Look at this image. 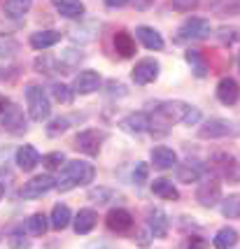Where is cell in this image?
<instances>
[{
  "instance_id": "cell-2",
  "label": "cell",
  "mask_w": 240,
  "mask_h": 249,
  "mask_svg": "<svg viewBox=\"0 0 240 249\" xmlns=\"http://www.w3.org/2000/svg\"><path fill=\"white\" fill-rule=\"evenodd\" d=\"M96 177V168L87 161H66L61 168V175L56 179L58 191H73L77 186H89Z\"/></svg>"
},
{
  "instance_id": "cell-9",
  "label": "cell",
  "mask_w": 240,
  "mask_h": 249,
  "mask_svg": "<svg viewBox=\"0 0 240 249\" xmlns=\"http://www.w3.org/2000/svg\"><path fill=\"white\" fill-rule=\"evenodd\" d=\"M52 189H56L54 177H52V175H37V177H33L31 182H26V184L21 186L19 196H21L23 200H37V198H42L44 194H49Z\"/></svg>"
},
{
  "instance_id": "cell-21",
  "label": "cell",
  "mask_w": 240,
  "mask_h": 249,
  "mask_svg": "<svg viewBox=\"0 0 240 249\" xmlns=\"http://www.w3.org/2000/svg\"><path fill=\"white\" fill-rule=\"evenodd\" d=\"M149 159H152L156 170H173V168H177V154L170 147H154Z\"/></svg>"
},
{
  "instance_id": "cell-14",
  "label": "cell",
  "mask_w": 240,
  "mask_h": 249,
  "mask_svg": "<svg viewBox=\"0 0 240 249\" xmlns=\"http://www.w3.org/2000/svg\"><path fill=\"white\" fill-rule=\"evenodd\" d=\"M168 228H170V221H168V214H166L161 207H149L147 210V231L154 238H166L168 235Z\"/></svg>"
},
{
  "instance_id": "cell-15",
  "label": "cell",
  "mask_w": 240,
  "mask_h": 249,
  "mask_svg": "<svg viewBox=\"0 0 240 249\" xmlns=\"http://www.w3.org/2000/svg\"><path fill=\"white\" fill-rule=\"evenodd\" d=\"M100 82H103V79H100V75L96 70H82V72L73 79V91L79 93V96H89V93L98 91Z\"/></svg>"
},
{
  "instance_id": "cell-38",
  "label": "cell",
  "mask_w": 240,
  "mask_h": 249,
  "mask_svg": "<svg viewBox=\"0 0 240 249\" xmlns=\"http://www.w3.org/2000/svg\"><path fill=\"white\" fill-rule=\"evenodd\" d=\"M42 165L47 170H61L66 165V156L63 152H52V154H44L42 156Z\"/></svg>"
},
{
  "instance_id": "cell-6",
  "label": "cell",
  "mask_w": 240,
  "mask_h": 249,
  "mask_svg": "<svg viewBox=\"0 0 240 249\" xmlns=\"http://www.w3.org/2000/svg\"><path fill=\"white\" fill-rule=\"evenodd\" d=\"M108 140V133L105 130H98V128H87L82 133H77L75 140H73V147L77 152L87 154V156H98L100 147L103 142Z\"/></svg>"
},
{
  "instance_id": "cell-29",
  "label": "cell",
  "mask_w": 240,
  "mask_h": 249,
  "mask_svg": "<svg viewBox=\"0 0 240 249\" xmlns=\"http://www.w3.org/2000/svg\"><path fill=\"white\" fill-rule=\"evenodd\" d=\"M185 58H186V63L191 65V70H194V75H196L198 79H203V77L210 75V65H207V61L203 58V54H201L198 49L185 52Z\"/></svg>"
},
{
  "instance_id": "cell-31",
  "label": "cell",
  "mask_w": 240,
  "mask_h": 249,
  "mask_svg": "<svg viewBox=\"0 0 240 249\" xmlns=\"http://www.w3.org/2000/svg\"><path fill=\"white\" fill-rule=\"evenodd\" d=\"M219 210L226 219H240V194H231L226 198H222Z\"/></svg>"
},
{
  "instance_id": "cell-17",
  "label": "cell",
  "mask_w": 240,
  "mask_h": 249,
  "mask_svg": "<svg viewBox=\"0 0 240 249\" xmlns=\"http://www.w3.org/2000/svg\"><path fill=\"white\" fill-rule=\"evenodd\" d=\"M96 224H98V212L91 210V207L79 210L75 217H73V228H75L77 235H87V233H91V231L96 228Z\"/></svg>"
},
{
  "instance_id": "cell-39",
  "label": "cell",
  "mask_w": 240,
  "mask_h": 249,
  "mask_svg": "<svg viewBox=\"0 0 240 249\" xmlns=\"http://www.w3.org/2000/svg\"><path fill=\"white\" fill-rule=\"evenodd\" d=\"M19 52V42L17 40H12V37H2L0 35V58H10V56H14Z\"/></svg>"
},
{
  "instance_id": "cell-10",
  "label": "cell",
  "mask_w": 240,
  "mask_h": 249,
  "mask_svg": "<svg viewBox=\"0 0 240 249\" xmlns=\"http://www.w3.org/2000/svg\"><path fill=\"white\" fill-rule=\"evenodd\" d=\"M105 226L112 231V233H117V235H124V233H131L133 226H135V219L129 210H124V207H112L108 212V217H105Z\"/></svg>"
},
{
  "instance_id": "cell-25",
  "label": "cell",
  "mask_w": 240,
  "mask_h": 249,
  "mask_svg": "<svg viewBox=\"0 0 240 249\" xmlns=\"http://www.w3.org/2000/svg\"><path fill=\"white\" fill-rule=\"evenodd\" d=\"M112 42H114V52H117L121 58L135 56V37H133L129 31H117Z\"/></svg>"
},
{
  "instance_id": "cell-45",
  "label": "cell",
  "mask_w": 240,
  "mask_h": 249,
  "mask_svg": "<svg viewBox=\"0 0 240 249\" xmlns=\"http://www.w3.org/2000/svg\"><path fill=\"white\" fill-rule=\"evenodd\" d=\"M110 93H117V96H126V89H124V84H119V82H110Z\"/></svg>"
},
{
  "instance_id": "cell-22",
  "label": "cell",
  "mask_w": 240,
  "mask_h": 249,
  "mask_svg": "<svg viewBox=\"0 0 240 249\" xmlns=\"http://www.w3.org/2000/svg\"><path fill=\"white\" fill-rule=\"evenodd\" d=\"M52 5H54V10L61 14V17H66V19H82L84 17V2L82 0H52Z\"/></svg>"
},
{
  "instance_id": "cell-43",
  "label": "cell",
  "mask_w": 240,
  "mask_h": 249,
  "mask_svg": "<svg viewBox=\"0 0 240 249\" xmlns=\"http://www.w3.org/2000/svg\"><path fill=\"white\" fill-rule=\"evenodd\" d=\"M198 121H201V109H198V107H191V105H189V109H186L185 121H182V124H185V126H196Z\"/></svg>"
},
{
  "instance_id": "cell-26",
  "label": "cell",
  "mask_w": 240,
  "mask_h": 249,
  "mask_svg": "<svg viewBox=\"0 0 240 249\" xmlns=\"http://www.w3.org/2000/svg\"><path fill=\"white\" fill-rule=\"evenodd\" d=\"M70 221H73V212H70V207L66 203H56L52 207V217H49V224L54 231H63V228L70 226Z\"/></svg>"
},
{
  "instance_id": "cell-48",
  "label": "cell",
  "mask_w": 240,
  "mask_h": 249,
  "mask_svg": "<svg viewBox=\"0 0 240 249\" xmlns=\"http://www.w3.org/2000/svg\"><path fill=\"white\" fill-rule=\"evenodd\" d=\"M7 107H10V98H7V96H2V93H0V114H2V112H5Z\"/></svg>"
},
{
  "instance_id": "cell-28",
  "label": "cell",
  "mask_w": 240,
  "mask_h": 249,
  "mask_svg": "<svg viewBox=\"0 0 240 249\" xmlns=\"http://www.w3.org/2000/svg\"><path fill=\"white\" fill-rule=\"evenodd\" d=\"M238 231L231 226H224L217 231V235H215V240H212V245H215V249H233L236 245H238Z\"/></svg>"
},
{
  "instance_id": "cell-8",
  "label": "cell",
  "mask_w": 240,
  "mask_h": 249,
  "mask_svg": "<svg viewBox=\"0 0 240 249\" xmlns=\"http://www.w3.org/2000/svg\"><path fill=\"white\" fill-rule=\"evenodd\" d=\"M196 200L198 205L203 207H217L222 203V182H219V177H207L203 179L196 189Z\"/></svg>"
},
{
  "instance_id": "cell-49",
  "label": "cell",
  "mask_w": 240,
  "mask_h": 249,
  "mask_svg": "<svg viewBox=\"0 0 240 249\" xmlns=\"http://www.w3.org/2000/svg\"><path fill=\"white\" fill-rule=\"evenodd\" d=\"M7 154H10V149H7V147H0V168H2V163L7 161Z\"/></svg>"
},
{
  "instance_id": "cell-42",
  "label": "cell",
  "mask_w": 240,
  "mask_h": 249,
  "mask_svg": "<svg viewBox=\"0 0 240 249\" xmlns=\"http://www.w3.org/2000/svg\"><path fill=\"white\" fill-rule=\"evenodd\" d=\"M201 5V0H170V7L177 12H194Z\"/></svg>"
},
{
  "instance_id": "cell-27",
  "label": "cell",
  "mask_w": 240,
  "mask_h": 249,
  "mask_svg": "<svg viewBox=\"0 0 240 249\" xmlns=\"http://www.w3.org/2000/svg\"><path fill=\"white\" fill-rule=\"evenodd\" d=\"M152 194L159 196V198H164V200H180V191H177V186L170 182V179H166V177H159V179H154L152 182Z\"/></svg>"
},
{
  "instance_id": "cell-41",
  "label": "cell",
  "mask_w": 240,
  "mask_h": 249,
  "mask_svg": "<svg viewBox=\"0 0 240 249\" xmlns=\"http://www.w3.org/2000/svg\"><path fill=\"white\" fill-rule=\"evenodd\" d=\"M149 177V165L147 163H135V170H133V184L142 186Z\"/></svg>"
},
{
  "instance_id": "cell-1",
  "label": "cell",
  "mask_w": 240,
  "mask_h": 249,
  "mask_svg": "<svg viewBox=\"0 0 240 249\" xmlns=\"http://www.w3.org/2000/svg\"><path fill=\"white\" fill-rule=\"evenodd\" d=\"M186 109H189V105L180 103V100H168V103L156 105L154 112L149 114V130L154 135H166L173 124H182L185 121Z\"/></svg>"
},
{
  "instance_id": "cell-16",
  "label": "cell",
  "mask_w": 240,
  "mask_h": 249,
  "mask_svg": "<svg viewBox=\"0 0 240 249\" xmlns=\"http://www.w3.org/2000/svg\"><path fill=\"white\" fill-rule=\"evenodd\" d=\"M240 98V87L233 77H224L222 82L217 84V100L226 107H233Z\"/></svg>"
},
{
  "instance_id": "cell-30",
  "label": "cell",
  "mask_w": 240,
  "mask_h": 249,
  "mask_svg": "<svg viewBox=\"0 0 240 249\" xmlns=\"http://www.w3.org/2000/svg\"><path fill=\"white\" fill-rule=\"evenodd\" d=\"M52 226L49 224V219L44 217L42 212H37V214H31V217L26 219V226H23V231L28 233V235H33V238H40V235H44L47 233V228Z\"/></svg>"
},
{
  "instance_id": "cell-5",
  "label": "cell",
  "mask_w": 240,
  "mask_h": 249,
  "mask_svg": "<svg viewBox=\"0 0 240 249\" xmlns=\"http://www.w3.org/2000/svg\"><path fill=\"white\" fill-rule=\"evenodd\" d=\"M26 105H28V117L33 121H44L52 114V103L49 96L40 84H31L26 89Z\"/></svg>"
},
{
  "instance_id": "cell-19",
  "label": "cell",
  "mask_w": 240,
  "mask_h": 249,
  "mask_svg": "<svg viewBox=\"0 0 240 249\" xmlns=\"http://www.w3.org/2000/svg\"><path fill=\"white\" fill-rule=\"evenodd\" d=\"M119 126H121V130H126L131 135H140L145 130H149V114H145V112H131V114H126L121 119Z\"/></svg>"
},
{
  "instance_id": "cell-50",
  "label": "cell",
  "mask_w": 240,
  "mask_h": 249,
  "mask_svg": "<svg viewBox=\"0 0 240 249\" xmlns=\"http://www.w3.org/2000/svg\"><path fill=\"white\" fill-rule=\"evenodd\" d=\"M2 196H5V186L0 184V200H2Z\"/></svg>"
},
{
  "instance_id": "cell-20",
  "label": "cell",
  "mask_w": 240,
  "mask_h": 249,
  "mask_svg": "<svg viewBox=\"0 0 240 249\" xmlns=\"http://www.w3.org/2000/svg\"><path fill=\"white\" fill-rule=\"evenodd\" d=\"M135 37L142 42V47H147L149 52H161L164 49V37H161V33L154 31L152 26H138L135 28Z\"/></svg>"
},
{
  "instance_id": "cell-12",
  "label": "cell",
  "mask_w": 240,
  "mask_h": 249,
  "mask_svg": "<svg viewBox=\"0 0 240 249\" xmlns=\"http://www.w3.org/2000/svg\"><path fill=\"white\" fill-rule=\"evenodd\" d=\"M159 70H161L159 61H154V58H142V61H138V63H135V68H133L131 79L138 84V87H145V84H152V82H156Z\"/></svg>"
},
{
  "instance_id": "cell-24",
  "label": "cell",
  "mask_w": 240,
  "mask_h": 249,
  "mask_svg": "<svg viewBox=\"0 0 240 249\" xmlns=\"http://www.w3.org/2000/svg\"><path fill=\"white\" fill-rule=\"evenodd\" d=\"M210 12L215 17H219V19L240 17V0H212L210 2Z\"/></svg>"
},
{
  "instance_id": "cell-36",
  "label": "cell",
  "mask_w": 240,
  "mask_h": 249,
  "mask_svg": "<svg viewBox=\"0 0 240 249\" xmlns=\"http://www.w3.org/2000/svg\"><path fill=\"white\" fill-rule=\"evenodd\" d=\"M7 245H10V249H31V240L23 235V226L12 231L10 238H7Z\"/></svg>"
},
{
  "instance_id": "cell-32",
  "label": "cell",
  "mask_w": 240,
  "mask_h": 249,
  "mask_svg": "<svg viewBox=\"0 0 240 249\" xmlns=\"http://www.w3.org/2000/svg\"><path fill=\"white\" fill-rule=\"evenodd\" d=\"M49 93H52V98H54L56 103H61V105H70L73 98H75L73 87H68V84H63V82H54V84L49 87Z\"/></svg>"
},
{
  "instance_id": "cell-3",
  "label": "cell",
  "mask_w": 240,
  "mask_h": 249,
  "mask_svg": "<svg viewBox=\"0 0 240 249\" xmlns=\"http://www.w3.org/2000/svg\"><path fill=\"white\" fill-rule=\"evenodd\" d=\"M210 168L219 179H226L231 184H240V159L236 154L217 152L210 159Z\"/></svg>"
},
{
  "instance_id": "cell-13",
  "label": "cell",
  "mask_w": 240,
  "mask_h": 249,
  "mask_svg": "<svg viewBox=\"0 0 240 249\" xmlns=\"http://www.w3.org/2000/svg\"><path fill=\"white\" fill-rule=\"evenodd\" d=\"M175 175H177V182H182V184L201 182V177L205 175V165L201 161H196V159H186V161L177 163Z\"/></svg>"
},
{
  "instance_id": "cell-40",
  "label": "cell",
  "mask_w": 240,
  "mask_h": 249,
  "mask_svg": "<svg viewBox=\"0 0 240 249\" xmlns=\"http://www.w3.org/2000/svg\"><path fill=\"white\" fill-rule=\"evenodd\" d=\"M180 249H207V240L201 235H186L180 242Z\"/></svg>"
},
{
  "instance_id": "cell-4",
  "label": "cell",
  "mask_w": 240,
  "mask_h": 249,
  "mask_svg": "<svg viewBox=\"0 0 240 249\" xmlns=\"http://www.w3.org/2000/svg\"><path fill=\"white\" fill-rule=\"evenodd\" d=\"M238 135L240 124H233V121L222 119V117H212L198 128L201 140H222V138H238Z\"/></svg>"
},
{
  "instance_id": "cell-51",
  "label": "cell",
  "mask_w": 240,
  "mask_h": 249,
  "mask_svg": "<svg viewBox=\"0 0 240 249\" xmlns=\"http://www.w3.org/2000/svg\"><path fill=\"white\" fill-rule=\"evenodd\" d=\"M238 68H240V52H238Z\"/></svg>"
},
{
  "instance_id": "cell-44",
  "label": "cell",
  "mask_w": 240,
  "mask_h": 249,
  "mask_svg": "<svg viewBox=\"0 0 240 249\" xmlns=\"http://www.w3.org/2000/svg\"><path fill=\"white\" fill-rule=\"evenodd\" d=\"M110 196H112V191H108V189H91L89 198H93L96 203H108Z\"/></svg>"
},
{
  "instance_id": "cell-35",
  "label": "cell",
  "mask_w": 240,
  "mask_h": 249,
  "mask_svg": "<svg viewBox=\"0 0 240 249\" xmlns=\"http://www.w3.org/2000/svg\"><path fill=\"white\" fill-rule=\"evenodd\" d=\"M217 40L222 44H226V47L240 42V28H233V26H222V28L217 31Z\"/></svg>"
},
{
  "instance_id": "cell-11",
  "label": "cell",
  "mask_w": 240,
  "mask_h": 249,
  "mask_svg": "<svg viewBox=\"0 0 240 249\" xmlns=\"http://www.w3.org/2000/svg\"><path fill=\"white\" fill-rule=\"evenodd\" d=\"M2 128L7 130L10 135H23L28 130V121H26V114L19 105L10 103V107L2 112Z\"/></svg>"
},
{
  "instance_id": "cell-23",
  "label": "cell",
  "mask_w": 240,
  "mask_h": 249,
  "mask_svg": "<svg viewBox=\"0 0 240 249\" xmlns=\"http://www.w3.org/2000/svg\"><path fill=\"white\" fill-rule=\"evenodd\" d=\"M61 31H37L31 35V47L37 49V52H44V49H49V47H54V44L61 42Z\"/></svg>"
},
{
  "instance_id": "cell-18",
  "label": "cell",
  "mask_w": 240,
  "mask_h": 249,
  "mask_svg": "<svg viewBox=\"0 0 240 249\" xmlns=\"http://www.w3.org/2000/svg\"><path fill=\"white\" fill-rule=\"evenodd\" d=\"M14 163L19 165V170L31 173V170L37 168V163H40V154H37V149L31 147V144H21V147L14 152Z\"/></svg>"
},
{
  "instance_id": "cell-7",
  "label": "cell",
  "mask_w": 240,
  "mask_h": 249,
  "mask_svg": "<svg viewBox=\"0 0 240 249\" xmlns=\"http://www.w3.org/2000/svg\"><path fill=\"white\" fill-rule=\"evenodd\" d=\"M210 21L201 19V17H189L182 21V26L177 28V42H194V40H205L210 37Z\"/></svg>"
},
{
  "instance_id": "cell-37",
  "label": "cell",
  "mask_w": 240,
  "mask_h": 249,
  "mask_svg": "<svg viewBox=\"0 0 240 249\" xmlns=\"http://www.w3.org/2000/svg\"><path fill=\"white\" fill-rule=\"evenodd\" d=\"M70 128V119L68 117H56V119L49 121V126H47V135L49 138H58L61 133H66Z\"/></svg>"
},
{
  "instance_id": "cell-34",
  "label": "cell",
  "mask_w": 240,
  "mask_h": 249,
  "mask_svg": "<svg viewBox=\"0 0 240 249\" xmlns=\"http://www.w3.org/2000/svg\"><path fill=\"white\" fill-rule=\"evenodd\" d=\"M35 72H40V75H52V72H61L58 70V63H56V58L52 54H42L35 58Z\"/></svg>"
},
{
  "instance_id": "cell-33",
  "label": "cell",
  "mask_w": 240,
  "mask_h": 249,
  "mask_svg": "<svg viewBox=\"0 0 240 249\" xmlns=\"http://www.w3.org/2000/svg\"><path fill=\"white\" fill-rule=\"evenodd\" d=\"M31 5H33V0H5V14L12 17V19H19L23 17L26 12L31 10Z\"/></svg>"
},
{
  "instance_id": "cell-46",
  "label": "cell",
  "mask_w": 240,
  "mask_h": 249,
  "mask_svg": "<svg viewBox=\"0 0 240 249\" xmlns=\"http://www.w3.org/2000/svg\"><path fill=\"white\" fill-rule=\"evenodd\" d=\"M108 7H112V10H117V7H126L129 5V0H103Z\"/></svg>"
},
{
  "instance_id": "cell-47",
  "label": "cell",
  "mask_w": 240,
  "mask_h": 249,
  "mask_svg": "<svg viewBox=\"0 0 240 249\" xmlns=\"http://www.w3.org/2000/svg\"><path fill=\"white\" fill-rule=\"evenodd\" d=\"M133 2H135L138 10H147V7H152L154 5V0H133Z\"/></svg>"
}]
</instances>
